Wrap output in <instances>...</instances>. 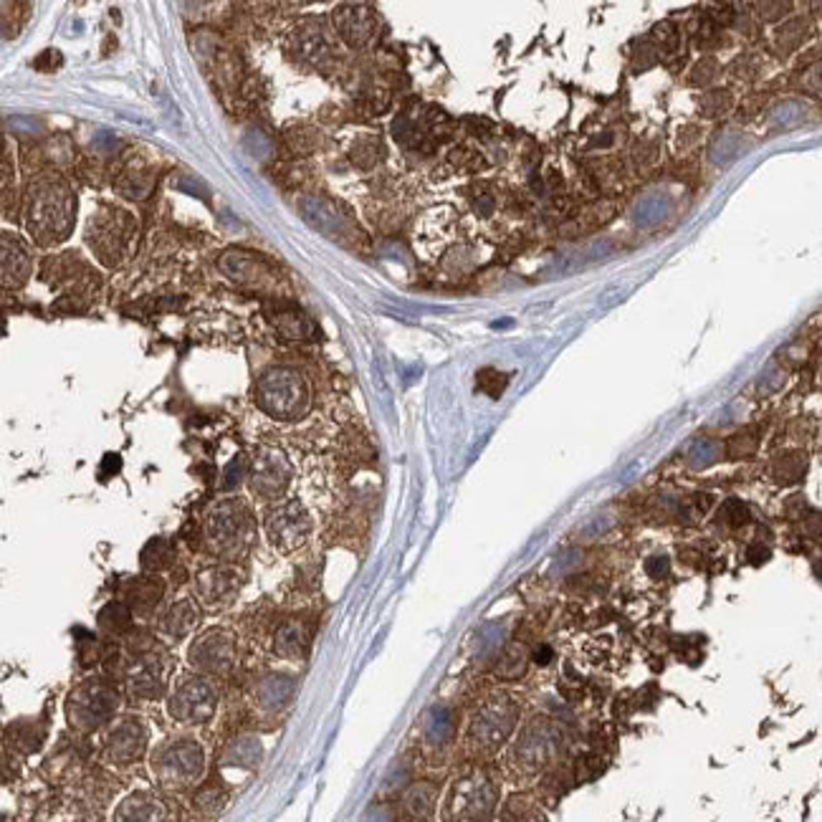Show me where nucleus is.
<instances>
[{"label":"nucleus","mask_w":822,"mask_h":822,"mask_svg":"<svg viewBox=\"0 0 822 822\" xmlns=\"http://www.w3.org/2000/svg\"><path fill=\"white\" fill-rule=\"evenodd\" d=\"M76 198L58 175H39L29 185V230L41 246L64 241L74 226Z\"/></svg>","instance_id":"obj_1"},{"label":"nucleus","mask_w":822,"mask_h":822,"mask_svg":"<svg viewBox=\"0 0 822 822\" xmlns=\"http://www.w3.org/2000/svg\"><path fill=\"white\" fill-rule=\"evenodd\" d=\"M205 747L187 734L162 739L150 754V772L165 792L193 790L205 777Z\"/></svg>","instance_id":"obj_2"},{"label":"nucleus","mask_w":822,"mask_h":822,"mask_svg":"<svg viewBox=\"0 0 822 822\" xmlns=\"http://www.w3.org/2000/svg\"><path fill=\"white\" fill-rule=\"evenodd\" d=\"M122 706V696L117 691V683L107 676H94L76 683L66 696V722L79 734H94L107 729L117 719V711Z\"/></svg>","instance_id":"obj_3"},{"label":"nucleus","mask_w":822,"mask_h":822,"mask_svg":"<svg viewBox=\"0 0 822 822\" xmlns=\"http://www.w3.org/2000/svg\"><path fill=\"white\" fill-rule=\"evenodd\" d=\"M205 539L218 557L236 559L254 541V514L241 498H223L205 514Z\"/></svg>","instance_id":"obj_4"},{"label":"nucleus","mask_w":822,"mask_h":822,"mask_svg":"<svg viewBox=\"0 0 822 822\" xmlns=\"http://www.w3.org/2000/svg\"><path fill=\"white\" fill-rule=\"evenodd\" d=\"M498 805L497 780L483 772L471 769L451 784L443 802L446 822H491Z\"/></svg>","instance_id":"obj_5"},{"label":"nucleus","mask_w":822,"mask_h":822,"mask_svg":"<svg viewBox=\"0 0 822 822\" xmlns=\"http://www.w3.org/2000/svg\"><path fill=\"white\" fill-rule=\"evenodd\" d=\"M516 723H519L516 701L506 694L489 696L468 722V749L476 754H494L509 741Z\"/></svg>","instance_id":"obj_6"},{"label":"nucleus","mask_w":822,"mask_h":822,"mask_svg":"<svg viewBox=\"0 0 822 822\" xmlns=\"http://www.w3.org/2000/svg\"><path fill=\"white\" fill-rule=\"evenodd\" d=\"M255 402L276 420H297L309 411V385L294 368H271L255 385Z\"/></svg>","instance_id":"obj_7"},{"label":"nucleus","mask_w":822,"mask_h":822,"mask_svg":"<svg viewBox=\"0 0 822 822\" xmlns=\"http://www.w3.org/2000/svg\"><path fill=\"white\" fill-rule=\"evenodd\" d=\"M565 749L562 729L549 719H532L511 749V765L522 774H539L557 762Z\"/></svg>","instance_id":"obj_8"},{"label":"nucleus","mask_w":822,"mask_h":822,"mask_svg":"<svg viewBox=\"0 0 822 822\" xmlns=\"http://www.w3.org/2000/svg\"><path fill=\"white\" fill-rule=\"evenodd\" d=\"M190 668L205 679H223L236 671L238 638L230 627H208L187 648Z\"/></svg>","instance_id":"obj_9"},{"label":"nucleus","mask_w":822,"mask_h":822,"mask_svg":"<svg viewBox=\"0 0 822 822\" xmlns=\"http://www.w3.org/2000/svg\"><path fill=\"white\" fill-rule=\"evenodd\" d=\"M150 747V726L137 714L117 716L101 734L100 754L107 765L129 766L144 759Z\"/></svg>","instance_id":"obj_10"},{"label":"nucleus","mask_w":822,"mask_h":822,"mask_svg":"<svg viewBox=\"0 0 822 822\" xmlns=\"http://www.w3.org/2000/svg\"><path fill=\"white\" fill-rule=\"evenodd\" d=\"M218 711V691L205 676H187L168 694V716L180 726H203Z\"/></svg>","instance_id":"obj_11"},{"label":"nucleus","mask_w":822,"mask_h":822,"mask_svg":"<svg viewBox=\"0 0 822 822\" xmlns=\"http://www.w3.org/2000/svg\"><path fill=\"white\" fill-rule=\"evenodd\" d=\"M264 524H266V537L273 544V549L284 554L304 547L312 534V516L297 498L279 501L276 506H271Z\"/></svg>","instance_id":"obj_12"},{"label":"nucleus","mask_w":822,"mask_h":822,"mask_svg":"<svg viewBox=\"0 0 822 822\" xmlns=\"http://www.w3.org/2000/svg\"><path fill=\"white\" fill-rule=\"evenodd\" d=\"M170 663V653L162 648V643L144 658L132 661L127 679H125L127 694L137 701H160L162 696H168Z\"/></svg>","instance_id":"obj_13"},{"label":"nucleus","mask_w":822,"mask_h":822,"mask_svg":"<svg viewBox=\"0 0 822 822\" xmlns=\"http://www.w3.org/2000/svg\"><path fill=\"white\" fill-rule=\"evenodd\" d=\"M291 473H294L291 463L279 448L273 446L258 448L251 471H248L254 497L264 498V501H276L279 497H284V491L291 483Z\"/></svg>","instance_id":"obj_14"},{"label":"nucleus","mask_w":822,"mask_h":822,"mask_svg":"<svg viewBox=\"0 0 822 822\" xmlns=\"http://www.w3.org/2000/svg\"><path fill=\"white\" fill-rule=\"evenodd\" d=\"M132 238V221L127 213H101L97 221H91L89 228V243L97 251L104 264L114 266L127 248V241Z\"/></svg>","instance_id":"obj_15"},{"label":"nucleus","mask_w":822,"mask_h":822,"mask_svg":"<svg viewBox=\"0 0 822 822\" xmlns=\"http://www.w3.org/2000/svg\"><path fill=\"white\" fill-rule=\"evenodd\" d=\"M241 575L236 567L215 565L198 572L195 577V597L200 605L211 610H223L233 605V600L241 593Z\"/></svg>","instance_id":"obj_16"},{"label":"nucleus","mask_w":822,"mask_h":822,"mask_svg":"<svg viewBox=\"0 0 822 822\" xmlns=\"http://www.w3.org/2000/svg\"><path fill=\"white\" fill-rule=\"evenodd\" d=\"M112 822H177V809L170 800L140 790L119 800Z\"/></svg>","instance_id":"obj_17"},{"label":"nucleus","mask_w":822,"mask_h":822,"mask_svg":"<svg viewBox=\"0 0 822 822\" xmlns=\"http://www.w3.org/2000/svg\"><path fill=\"white\" fill-rule=\"evenodd\" d=\"M251 698L261 714H279L294 698V679L284 673H266L254 683Z\"/></svg>","instance_id":"obj_18"},{"label":"nucleus","mask_w":822,"mask_h":822,"mask_svg":"<svg viewBox=\"0 0 822 822\" xmlns=\"http://www.w3.org/2000/svg\"><path fill=\"white\" fill-rule=\"evenodd\" d=\"M162 597H165V580L157 575H147V572L127 580V584L122 587V602H127L129 610L140 618L152 615L157 605L162 602Z\"/></svg>","instance_id":"obj_19"},{"label":"nucleus","mask_w":822,"mask_h":822,"mask_svg":"<svg viewBox=\"0 0 822 822\" xmlns=\"http://www.w3.org/2000/svg\"><path fill=\"white\" fill-rule=\"evenodd\" d=\"M198 627H200V608H198V602H195V600H190V597L172 602L170 608L165 610V612L160 615V620H157V630H160V636H165V638H170V640L187 638V636H190V633H195Z\"/></svg>","instance_id":"obj_20"},{"label":"nucleus","mask_w":822,"mask_h":822,"mask_svg":"<svg viewBox=\"0 0 822 822\" xmlns=\"http://www.w3.org/2000/svg\"><path fill=\"white\" fill-rule=\"evenodd\" d=\"M312 643V623L304 618H289L273 633V651L286 661H301Z\"/></svg>","instance_id":"obj_21"},{"label":"nucleus","mask_w":822,"mask_h":822,"mask_svg":"<svg viewBox=\"0 0 822 822\" xmlns=\"http://www.w3.org/2000/svg\"><path fill=\"white\" fill-rule=\"evenodd\" d=\"M334 26L350 46H365L375 33V18L365 5H342L334 11Z\"/></svg>","instance_id":"obj_22"},{"label":"nucleus","mask_w":822,"mask_h":822,"mask_svg":"<svg viewBox=\"0 0 822 822\" xmlns=\"http://www.w3.org/2000/svg\"><path fill=\"white\" fill-rule=\"evenodd\" d=\"M30 273V258L29 251L21 246V243L11 238V236H3V284L8 286H21L26 284Z\"/></svg>","instance_id":"obj_23"},{"label":"nucleus","mask_w":822,"mask_h":822,"mask_svg":"<svg viewBox=\"0 0 822 822\" xmlns=\"http://www.w3.org/2000/svg\"><path fill=\"white\" fill-rule=\"evenodd\" d=\"M294 54L312 66H322L329 58V43H326L322 29L314 26V23H307V26L294 30Z\"/></svg>","instance_id":"obj_24"},{"label":"nucleus","mask_w":822,"mask_h":822,"mask_svg":"<svg viewBox=\"0 0 822 822\" xmlns=\"http://www.w3.org/2000/svg\"><path fill=\"white\" fill-rule=\"evenodd\" d=\"M228 797H230V792H228L226 784H221V782H205V784H200L198 790L193 792L190 805H193V812L198 815L200 820H213L215 815L223 812Z\"/></svg>","instance_id":"obj_25"},{"label":"nucleus","mask_w":822,"mask_h":822,"mask_svg":"<svg viewBox=\"0 0 822 822\" xmlns=\"http://www.w3.org/2000/svg\"><path fill=\"white\" fill-rule=\"evenodd\" d=\"M132 618H134V612L129 610L127 602H122V600H112V602H107L104 608L100 610V615H97V625H100V630L104 636H109V638H127L129 633H132Z\"/></svg>","instance_id":"obj_26"},{"label":"nucleus","mask_w":822,"mask_h":822,"mask_svg":"<svg viewBox=\"0 0 822 822\" xmlns=\"http://www.w3.org/2000/svg\"><path fill=\"white\" fill-rule=\"evenodd\" d=\"M5 739H8V744L13 741L15 751H21V754H33V751H39L43 747L46 729H43L39 722L23 719V722H15L8 726Z\"/></svg>","instance_id":"obj_27"},{"label":"nucleus","mask_w":822,"mask_h":822,"mask_svg":"<svg viewBox=\"0 0 822 822\" xmlns=\"http://www.w3.org/2000/svg\"><path fill=\"white\" fill-rule=\"evenodd\" d=\"M140 565L147 575H157V572H165L175 565V547H172L170 539L155 537L144 544V549L140 552Z\"/></svg>","instance_id":"obj_28"},{"label":"nucleus","mask_w":822,"mask_h":822,"mask_svg":"<svg viewBox=\"0 0 822 822\" xmlns=\"http://www.w3.org/2000/svg\"><path fill=\"white\" fill-rule=\"evenodd\" d=\"M423 734H426V741L433 747V749H443V747H448L455 737V722H454V714L448 709H433L428 714L426 719V729H423Z\"/></svg>","instance_id":"obj_29"},{"label":"nucleus","mask_w":822,"mask_h":822,"mask_svg":"<svg viewBox=\"0 0 822 822\" xmlns=\"http://www.w3.org/2000/svg\"><path fill=\"white\" fill-rule=\"evenodd\" d=\"M438 802V790L430 782H418L405 792V809L415 820H430Z\"/></svg>","instance_id":"obj_30"},{"label":"nucleus","mask_w":822,"mask_h":822,"mask_svg":"<svg viewBox=\"0 0 822 822\" xmlns=\"http://www.w3.org/2000/svg\"><path fill=\"white\" fill-rule=\"evenodd\" d=\"M537 805L526 797V794H511L504 802L498 820L501 822H539Z\"/></svg>","instance_id":"obj_31"},{"label":"nucleus","mask_w":822,"mask_h":822,"mask_svg":"<svg viewBox=\"0 0 822 822\" xmlns=\"http://www.w3.org/2000/svg\"><path fill=\"white\" fill-rule=\"evenodd\" d=\"M526 661H529V655L522 645H509L506 651L501 653V658H498V679L504 680H516L524 676L526 671Z\"/></svg>","instance_id":"obj_32"},{"label":"nucleus","mask_w":822,"mask_h":822,"mask_svg":"<svg viewBox=\"0 0 822 822\" xmlns=\"http://www.w3.org/2000/svg\"><path fill=\"white\" fill-rule=\"evenodd\" d=\"M805 471H808V461H805V455L800 454L780 455L774 461V466H772V473H774V479L780 483L800 481L805 476Z\"/></svg>","instance_id":"obj_33"},{"label":"nucleus","mask_w":822,"mask_h":822,"mask_svg":"<svg viewBox=\"0 0 822 822\" xmlns=\"http://www.w3.org/2000/svg\"><path fill=\"white\" fill-rule=\"evenodd\" d=\"M279 332L289 337V340H304V337H309L312 334V322L304 316L301 312H284L279 314Z\"/></svg>","instance_id":"obj_34"},{"label":"nucleus","mask_w":822,"mask_h":822,"mask_svg":"<svg viewBox=\"0 0 822 822\" xmlns=\"http://www.w3.org/2000/svg\"><path fill=\"white\" fill-rule=\"evenodd\" d=\"M291 144H294V150L297 152H312L316 150L319 144H322V137H319V132H314V129H299V134L294 132L291 134Z\"/></svg>","instance_id":"obj_35"},{"label":"nucleus","mask_w":822,"mask_h":822,"mask_svg":"<svg viewBox=\"0 0 822 822\" xmlns=\"http://www.w3.org/2000/svg\"><path fill=\"white\" fill-rule=\"evenodd\" d=\"M723 519H729V526H741L749 522V509L741 501H729L722 511Z\"/></svg>","instance_id":"obj_36"},{"label":"nucleus","mask_w":822,"mask_h":822,"mask_svg":"<svg viewBox=\"0 0 822 822\" xmlns=\"http://www.w3.org/2000/svg\"><path fill=\"white\" fill-rule=\"evenodd\" d=\"M246 471H248V463H246V458L238 455L236 461H230V466L226 471V481H223V489H233V486H238L243 481V476H246Z\"/></svg>","instance_id":"obj_37"},{"label":"nucleus","mask_w":822,"mask_h":822,"mask_svg":"<svg viewBox=\"0 0 822 822\" xmlns=\"http://www.w3.org/2000/svg\"><path fill=\"white\" fill-rule=\"evenodd\" d=\"M754 448H757V440L749 438V436H737V438H731V446H729L731 455H737V458L754 454Z\"/></svg>","instance_id":"obj_38"},{"label":"nucleus","mask_w":822,"mask_h":822,"mask_svg":"<svg viewBox=\"0 0 822 822\" xmlns=\"http://www.w3.org/2000/svg\"><path fill=\"white\" fill-rule=\"evenodd\" d=\"M532 658H534V663H537V666H547V663H549V661L554 658V651L549 648V645H544V643H541L537 651L532 653Z\"/></svg>","instance_id":"obj_39"},{"label":"nucleus","mask_w":822,"mask_h":822,"mask_svg":"<svg viewBox=\"0 0 822 822\" xmlns=\"http://www.w3.org/2000/svg\"><path fill=\"white\" fill-rule=\"evenodd\" d=\"M648 572H651L653 577H658V572H668L666 557H653L651 562H648Z\"/></svg>","instance_id":"obj_40"},{"label":"nucleus","mask_w":822,"mask_h":822,"mask_svg":"<svg viewBox=\"0 0 822 822\" xmlns=\"http://www.w3.org/2000/svg\"><path fill=\"white\" fill-rule=\"evenodd\" d=\"M749 559L751 562H765V559H769V549L766 547H751Z\"/></svg>","instance_id":"obj_41"},{"label":"nucleus","mask_w":822,"mask_h":822,"mask_svg":"<svg viewBox=\"0 0 822 822\" xmlns=\"http://www.w3.org/2000/svg\"><path fill=\"white\" fill-rule=\"evenodd\" d=\"M815 575H818V580H822V557L815 562Z\"/></svg>","instance_id":"obj_42"}]
</instances>
